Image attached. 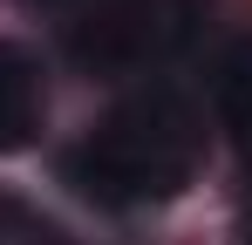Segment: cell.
Returning <instances> with one entry per match:
<instances>
[{"label": "cell", "mask_w": 252, "mask_h": 245, "mask_svg": "<svg viewBox=\"0 0 252 245\" xmlns=\"http://www.w3.org/2000/svg\"><path fill=\"white\" fill-rule=\"evenodd\" d=\"M198 163H205V129L191 102L170 89H143L68 150V184L109 211H143V204H170L198 177Z\"/></svg>", "instance_id": "6da1fadb"}, {"label": "cell", "mask_w": 252, "mask_h": 245, "mask_svg": "<svg viewBox=\"0 0 252 245\" xmlns=\"http://www.w3.org/2000/svg\"><path fill=\"white\" fill-rule=\"evenodd\" d=\"M177 34H184V7L177 0H95L75 21L68 48L95 75H129V68L157 61Z\"/></svg>", "instance_id": "7a4b0ae2"}, {"label": "cell", "mask_w": 252, "mask_h": 245, "mask_svg": "<svg viewBox=\"0 0 252 245\" xmlns=\"http://www.w3.org/2000/svg\"><path fill=\"white\" fill-rule=\"evenodd\" d=\"M48 116V82H41V61L21 48V41H0V157L28 150L34 129Z\"/></svg>", "instance_id": "3957f363"}, {"label": "cell", "mask_w": 252, "mask_h": 245, "mask_svg": "<svg viewBox=\"0 0 252 245\" xmlns=\"http://www.w3.org/2000/svg\"><path fill=\"white\" fill-rule=\"evenodd\" d=\"M218 122L232 129L239 157L252 163V41H239V48L218 61Z\"/></svg>", "instance_id": "277c9868"}]
</instances>
